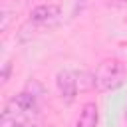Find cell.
<instances>
[{"mask_svg":"<svg viewBox=\"0 0 127 127\" xmlns=\"http://www.w3.org/2000/svg\"><path fill=\"white\" fill-rule=\"evenodd\" d=\"M123 81H125V65L119 60H115V58L103 60L97 65L95 73H93V85L97 89H101V91L115 89Z\"/></svg>","mask_w":127,"mask_h":127,"instance_id":"1","label":"cell"},{"mask_svg":"<svg viewBox=\"0 0 127 127\" xmlns=\"http://www.w3.org/2000/svg\"><path fill=\"white\" fill-rule=\"evenodd\" d=\"M38 113V99L34 93H28V91H22L18 95H14L6 109H4V121H8L10 117H14L16 121V115H34Z\"/></svg>","mask_w":127,"mask_h":127,"instance_id":"2","label":"cell"},{"mask_svg":"<svg viewBox=\"0 0 127 127\" xmlns=\"http://www.w3.org/2000/svg\"><path fill=\"white\" fill-rule=\"evenodd\" d=\"M77 73L71 69H60L56 75V87L64 103H73L77 95Z\"/></svg>","mask_w":127,"mask_h":127,"instance_id":"3","label":"cell"},{"mask_svg":"<svg viewBox=\"0 0 127 127\" xmlns=\"http://www.w3.org/2000/svg\"><path fill=\"white\" fill-rule=\"evenodd\" d=\"M60 20V6L58 4H40L30 14V26L34 28H50Z\"/></svg>","mask_w":127,"mask_h":127,"instance_id":"4","label":"cell"},{"mask_svg":"<svg viewBox=\"0 0 127 127\" xmlns=\"http://www.w3.org/2000/svg\"><path fill=\"white\" fill-rule=\"evenodd\" d=\"M97 123H99V109H97L95 101L83 103V107L75 119V127H97Z\"/></svg>","mask_w":127,"mask_h":127,"instance_id":"5","label":"cell"},{"mask_svg":"<svg viewBox=\"0 0 127 127\" xmlns=\"http://www.w3.org/2000/svg\"><path fill=\"white\" fill-rule=\"evenodd\" d=\"M89 2H91V0H75V4H73V10H71V16H77L79 12H83V10L89 6Z\"/></svg>","mask_w":127,"mask_h":127,"instance_id":"6","label":"cell"},{"mask_svg":"<svg viewBox=\"0 0 127 127\" xmlns=\"http://www.w3.org/2000/svg\"><path fill=\"white\" fill-rule=\"evenodd\" d=\"M10 69H12V64H10V62H6V64H4V69H2V83H6V81H8Z\"/></svg>","mask_w":127,"mask_h":127,"instance_id":"7","label":"cell"},{"mask_svg":"<svg viewBox=\"0 0 127 127\" xmlns=\"http://www.w3.org/2000/svg\"><path fill=\"white\" fill-rule=\"evenodd\" d=\"M10 127H26V125H24V123H20V121H12V125H10Z\"/></svg>","mask_w":127,"mask_h":127,"instance_id":"8","label":"cell"},{"mask_svg":"<svg viewBox=\"0 0 127 127\" xmlns=\"http://www.w3.org/2000/svg\"><path fill=\"white\" fill-rule=\"evenodd\" d=\"M125 119H127V109H125Z\"/></svg>","mask_w":127,"mask_h":127,"instance_id":"9","label":"cell"}]
</instances>
